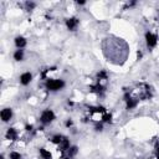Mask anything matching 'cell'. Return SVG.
<instances>
[{"mask_svg": "<svg viewBox=\"0 0 159 159\" xmlns=\"http://www.w3.org/2000/svg\"><path fill=\"white\" fill-rule=\"evenodd\" d=\"M0 116H1V119L3 122H7V121H10V118L13 117V111L10 108H4L0 113Z\"/></svg>", "mask_w": 159, "mask_h": 159, "instance_id": "cell-7", "label": "cell"}, {"mask_svg": "<svg viewBox=\"0 0 159 159\" xmlns=\"http://www.w3.org/2000/svg\"><path fill=\"white\" fill-rule=\"evenodd\" d=\"M124 100H126V102H127V108H128V109H133L134 107H137V104H138V98H133V97H131L129 93H126Z\"/></svg>", "mask_w": 159, "mask_h": 159, "instance_id": "cell-3", "label": "cell"}, {"mask_svg": "<svg viewBox=\"0 0 159 159\" xmlns=\"http://www.w3.org/2000/svg\"><path fill=\"white\" fill-rule=\"evenodd\" d=\"M64 139H65L64 135H61V134H56V135H54V137H52L51 142H52V143H55V144H60V143H61Z\"/></svg>", "mask_w": 159, "mask_h": 159, "instance_id": "cell-12", "label": "cell"}, {"mask_svg": "<svg viewBox=\"0 0 159 159\" xmlns=\"http://www.w3.org/2000/svg\"><path fill=\"white\" fill-rule=\"evenodd\" d=\"M146 40H147L148 47H154L157 45V41H158V36L153 33H147L146 34Z\"/></svg>", "mask_w": 159, "mask_h": 159, "instance_id": "cell-4", "label": "cell"}, {"mask_svg": "<svg viewBox=\"0 0 159 159\" xmlns=\"http://www.w3.org/2000/svg\"><path fill=\"white\" fill-rule=\"evenodd\" d=\"M26 6H27L29 10H31V9H34V7H35V4L34 3H26Z\"/></svg>", "mask_w": 159, "mask_h": 159, "instance_id": "cell-19", "label": "cell"}, {"mask_svg": "<svg viewBox=\"0 0 159 159\" xmlns=\"http://www.w3.org/2000/svg\"><path fill=\"white\" fill-rule=\"evenodd\" d=\"M22 57H24V51H22L21 49H19V50L15 51V54H14V58L16 60V61H21Z\"/></svg>", "mask_w": 159, "mask_h": 159, "instance_id": "cell-13", "label": "cell"}, {"mask_svg": "<svg viewBox=\"0 0 159 159\" xmlns=\"http://www.w3.org/2000/svg\"><path fill=\"white\" fill-rule=\"evenodd\" d=\"M65 82L62 80H47L46 82V88L49 91H58L64 88Z\"/></svg>", "mask_w": 159, "mask_h": 159, "instance_id": "cell-1", "label": "cell"}, {"mask_svg": "<svg viewBox=\"0 0 159 159\" xmlns=\"http://www.w3.org/2000/svg\"><path fill=\"white\" fill-rule=\"evenodd\" d=\"M157 158H158V159H159V147H158V148H157Z\"/></svg>", "mask_w": 159, "mask_h": 159, "instance_id": "cell-23", "label": "cell"}, {"mask_svg": "<svg viewBox=\"0 0 159 159\" xmlns=\"http://www.w3.org/2000/svg\"><path fill=\"white\" fill-rule=\"evenodd\" d=\"M33 129V126H26V131H31Z\"/></svg>", "mask_w": 159, "mask_h": 159, "instance_id": "cell-22", "label": "cell"}, {"mask_svg": "<svg viewBox=\"0 0 159 159\" xmlns=\"http://www.w3.org/2000/svg\"><path fill=\"white\" fill-rule=\"evenodd\" d=\"M66 126H67V127H71V126H72V121H71V119L67 121V122H66Z\"/></svg>", "mask_w": 159, "mask_h": 159, "instance_id": "cell-21", "label": "cell"}, {"mask_svg": "<svg viewBox=\"0 0 159 159\" xmlns=\"http://www.w3.org/2000/svg\"><path fill=\"white\" fill-rule=\"evenodd\" d=\"M96 131H102V124H97L96 126Z\"/></svg>", "mask_w": 159, "mask_h": 159, "instance_id": "cell-20", "label": "cell"}, {"mask_svg": "<svg viewBox=\"0 0 159 159\" xmlns=\"http://www.w3.org/2000/svg\"><path fill=\"white\" fill-rule=\"evenodd\" d=\"M15 45H16L18 49H22L26 46V40L22 36H18L16 39H15Z\"/></svg>", "mask_w": 159, "mask_h": 159, "instance_id": "cell-8", "label": "cell"}, {"mask_svg": "<svg viewBox=\"0 0 159 159\" xmlns=\"http://www.w3.org/2000/svg\"><path fill=\"white\" fill-rule=\"evenodd\" d=\"M58 148H60V150H61V152L69 150V149H70V141L67 139V138H65V139L58 144Z\"/></svg>", "mask_w": 159, "mask_h": 159, "instance_id": "cell-10", "label": "cell"}, {"mask_svg": "<svg viewBox=\"0 0 159 159\" xmlns=\"http://www.w3.org/2000/svg\"><path fill=\"white\" fill-rule=\"evenodd\" d=\"M103 89H104V87L101 86L100 83H97L95 86H91V91H92V92H96V93H102Z\"/></svg>", "mask_w": 159, "mask_h": 159, "instance_id": "cell-11", "label": "cell"}, {"mask_svg": "<svg viewBox=\"0 0 159 159\" xmlns=\"http://www.w3.org/2000/svg\"><path fill=\"white\" fill-rule=\"evenodd\" d=\"M6 138L10 139V141H15V139L18 138L16 131H15L14 128H9V129H7V132H6Z\"/></svg>", "mask_w": 159, "mask_h": 159, "instance_id": "cell-9", "label": "cell"}, {"mask_svg": "<svg viewBox=\"0 0 159 159\" xmlns=\"http://www.w3.org/2000/svg\"><path fill=\"white\" fill-rule=\"evenodd\" d=\"M78 24H80V21L76 18H70L66 20V26L69 27V30H71V31H75V30L77 29Z\"/></svg>", "mask_w": 159, "mask_h": 159, "instance_id": "cell-5", "label": "cell"}, {"mask_svg": "<svg viewBox=\"0 0 159 159\" xmlns=\"http://www.w3.org/2000/svg\"><path fill=\"white\" fill-rule=\"evenodd\" d=\"M10 159H21V155L18 152H11L10 153Z\"/></svg>", "mask_w": 159, "mask_h": 159, "instance_id": "cell-18", "label": "cell"}, {"mask_svg": "<svg viewBox=\"0 0 159 159\" xmlns=\"http://www.w3.org/2000/svg\"><path fill=\"white\" fill-rule=\"evenodd\" d=\"M40 119H41V122H42L44 124L51 123L52 121L55 119V113L52 112L51 109H45V111L41 113V117H40Z\"/></svg>", "mask_w": 159, "mask_h": 159, "instance_id": "cell-2", "label": "cell"}, {"mask_svg": "<svg viewBox=\"0 0 159 159\" xmlns=\"http://www.w3.org/2000/svg\"><path fill=\"white\" fill-rule=\"evenodd\" d=\"M40 155L42 159H51V153L44 148H40Z\"/></svg>", "mask_w": 159, "mask_h": 159, "instance_id": "cell-14", "label": "cell"}, {"mask_svg": "<svg viewBox=\"0 0 159 159\" xmlns=\"http://www.w3.org/2000/svg\"><path fill=\"white\" fill-rule=\"evenodd\" d=\"M62 159H71V158H62Z\"/></svg>", "mask_w": 159, "mask_h": 159, "instance_id": "cell-24", "label": "cell"}, {"mask_svg": "<svg viewBox=\"0 0 159 159\" xmlns=\"http://www.w3.org/2000/svg\"><path fill=\"white\" fill-rule=\"evenodd\" d=\"M31 80H33V75L30 72H25L20 76V82H21V85H24V86L29 85V83L31 82Z\"/></svg>", "mask_w": 159, "mask_h": 159, "instance_id": "cell-6", "label": "cell"}, {"mask_svg": "<svg viewBox=\"0 0 159 159\" xmlns=\"http://www.w3.org/2000/svg\"><path fill=\"white\" fill-rule=\"evenodd\" d=\"M97 77H98V80H107V72H106V71H100V72H98V75H97Z\"/></svg>", "mask_w": 159, "mask_h": 159, "instance_id": "cell-16", "label": "cell"}, {"mask_svg": "<svg viewBox=\"0 0 159 159\" xmlns=\"http://www.w3.org/2000/svg\"><path fill=\"white\" fill-rule=\"evenodd\" d=\"M102 119H103V122H106V123H109L111 121H112V116H111V115H108V113H103V117H102Z\"/></svg>", "mask_w": 159, "mask_h": 159, "instance_id": "cell-17", "label": "cell"}, {"mask_svg": "<svg viewBox=\"0 0 159 159\" xmlns=\"http://www.w3.org/2000/svg\"><path fill=\"white\" fill-rule=\"evenodd\" d=\"M67 154H69V158H72L73 155L77 154V147H71L69 150H67Z\"/></svg>", "mask_w": 159, "mask_h": 159, "instance_id": "cell-15", "label": "cell"}]
</instances>
